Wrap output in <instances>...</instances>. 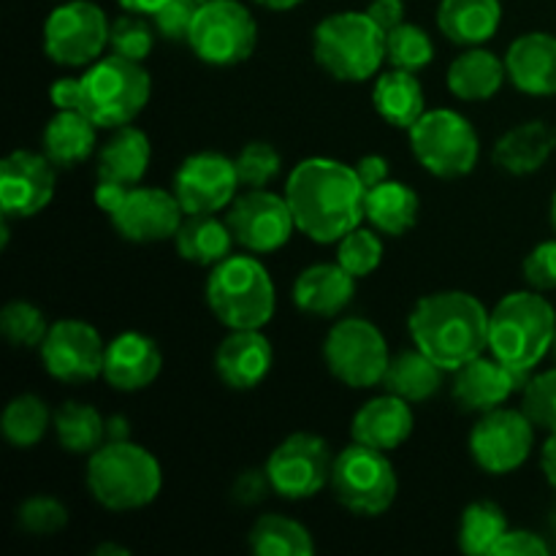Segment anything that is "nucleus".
<instances>
[{"label":"nucleus","instance_id":"nucleus-3","mask_svg":"<svg viewBox=\"0 0 556 556\" xmlns=\"http://www.w3.org/2000/svg\"><path fill=\"white\" fill-rule=\"evenodd\" d=\"M418 351L445 372L489 351V309L467 291H438L418 299L407 320Z\"/></svg>","mask_w":556,"mask_h":556},{"label":"nucleus","instance_id":"nucleus-48","mask_svg":"<svg viewBox=\"0 0 556 556\" xmlns=\"http://www.w3.org/2000/svg\"><path fill=\"white\" fill-rule=\"evenodd\" d=\"M548 543L532 530H508L492 556H546Z\"/></svg>","mask_w":556,"mask_h":556},{"label":"nucleus","instance_id":"nucleus-17","mask_svg":"<svg viewBox=\"0 0 556 556\" xmlns=\"http://www.w3.org/2000/svg\"><path fill=\"white\" fill-rule=\"evenodd\" d=\"M41 364L60 383H90L103 378L106 342L96 326L76 318H63L49 326L41 342Z\"/></svg>","mask_w":556,"mask_h":556},{"label":"nucleus","instance_id":"nucleus-10","mask_svg":"<svg viewBox=\"0 0 556 556\" xmlns=\"http://www.w3.org/2000/svg\"><path fill=\"white\" fill-rule=\"evenodd\" d=\"M410 150L429 174L440 179L467 177L478 166L481 139L465 114L454 109H434L410 130Z\"/></svg>","mask_w":556,"mask_h":556},{"label":"nucleus","instance_id":"nucleus-57","mask_svg":"<svg viewBox=\"0 0 556 556\" xmlns=\"http://www.w3.org/2000/svg\"><path fill=\"white\" fill-rule=\"evenodd\" d=\"M552 223H554V231H556V190H554V199H552Z\"/></svg>","mask_w":556,"mask_h":556},{"label":"nucleus","instance_id":"nucleus-14","mask_svg":"<svg viewBox=\"0 0 556 556\" xmlns=\"http://www.w3.org/2000/svg\"><path fill=\"white\" fill-rule=\"evenodd\" d=\"M535 424L525 410L494 407L481 413L470 432V456L489 476H510L535 448Z\"/></svg>","mask_w":556,"mask_h":556},{"label":"nucleus","instance_id":"nucleus-43","mask_svg":"<svg viewBox=\"0 0 556 556\" xmlns=\"http://www.w3.org/2000/svg\"><path fill=\"white\" fill-rule=\"evenodd\" d=\"M109 47L119 58L136 60V63H144L150 58L152 47H155V27H150V22L141 14H128L112 22V33H109Z\"/></svg>","mask_w":556,"mask_h":556},{"label":"nucleus","instance_id":"nucleus-38","mask_svg":"<svg viewBox=\"0 0 556 556\" xmlns=\"http://www.w3.org/2000/svg\"><path fill=\"white\" fill-rule=\"evenodd\" d=\"M52 416L54 413H49L41 396L20 394L5 405L3 416H0V432L14 448H33L52 427Z\"/></svg>","mask_w":556,"mask_h":556},{"label":"nucleus","instance_id":"nucleus-35","mask_svg":"<svg viewBox=\"0 0 556 556\" xmlns=\"http://www.w3.org/2000/svg\"><path fill=\"white\" fill-rule=\"evenodd\" d=\"M60 448L76 456H90L106 443V418L87 402H63L52 416Z\"/></svg>","mask_w":556,"mask_h":556},{"label":"nucleus","instance_id":"nucleus-45","mask_svg":"<svg viewBox=\"0 0 556 556\" xmlns=\"http://www.w3.org/2000/svg\"><path fill=\"white\" fill-rule=\"evenodd\" d=\"M521 410L538 429L556 432V367L527 380L521 391Z\"/></svg>","mask_w":556,"mask_h":556},{"label":"nucleus","instance_id":"nucleus-51","mask_svg":"<svg viewBox=\"0 0 556 556\" xmlns=\"http://www.w3.org/2000/svg\"><path fill=\"white\" fill-rule=\"evenodd\" d=\"M353 168H356L358 179H362L364 188H367V190L389 179V161H386L383 155H375V152L358 157L356 166H353Z\"/></svg>","mask_w":556,"mask_h":556},{"label":"nucleus","instance_id":"nucleus-58","mask_svg":"<svg viewBox=\"0 0 556 556\" xmlns=\"http://www.w3.org/2000/svg\"><path fill=\"white\" fill-rule=\"evenodd\" d=\"M552 353H554V358H556V334H554V345H552Z\"/></svg>","mask_w":556,"mask_h":556},{"label":"nucleus","instance_id":"nucleus-23","mask_svg":"<svg viewBox=\"0 0 556 556\" xmlns=\"http://www.w3.org/2000/svg\"><path fill=\"white\" fill-rule=\"evenodd\" d=\"M413 427H416V418H413L410 402L386 391V394L375 396L358 407L351 424V434L353 443L391 454L407 443Z\"/></svg>","mask_w":556,"mask_h":556},{"label":"nucleus","instance_id":"nucleus-53","mask_svg":"<svg viewBox=\"0 0 556 556\" xmlns=\"http://www.w3.org/2000/svg\"><path fill=\"white\" fill-rule=\"evenodd\" d=\"M119 9L128 11V14H141V16H152L157 9L168 3V0H117Z\"/></svg>","mask_w":556,"mask_h":556},{"label":"nucleus","instance_id":"nucleus-13","mask_svg":"<svg viewBox=\"0 0 556 556\" xmlns=\"http://www.w3.org/2000/svg\"><path fill=\"white\" fill-rule=\"evenodd\" d=\"M112 22L90 0H65L43 22V52L65 68H87L103 58Z\"/></svg>","mask_w":556,"mask_h":556},{"label":"nucleus","instance_id":"nucleus-37","mask_svg":"<svg viewBox=\"0 0 556 556\" xmlns=\"http://www.w3.org/2000/svg\"><path fill=\"white\" fill-rule=\"evenodd\" d=\"M508 530V519L500 505L476 500L459 519V548L470 556H492Z\"/></svg>","mask_w":556,"mask_h":556},{"label":"nucleus","instance_id":"nucleus-16","mask_svg":"<svg viewBox=\"0 0 556 556\" xmlns=\"http://www.w3.org/2000/svg\"><path fill=\"white\" fill-rule=\"evenodd\" d=\"M226 223L239 248L255 255L286 248L293 231H299L286 193H271L266 188H248L239 193L228 206Z\"/></svg>","mask_w":556,"mask_h":556},{"label":"nucleus","instance_id":"nucleus-2","mask_svg":"<svg viewBox=\"0 0 556 556\" xmlns=\"http://www.w3.org/2000/svg\"><path fill=\"white\" fill-rule=\"evenodd\" d=\"M152 79L144 63L109 54L87 65L81 76H63L52 85L49 98L58 109H79L98 128L130 125L150 101Z\"/></svg>","mask_w":556,"mask_h":556},{"label":"nucleus","instance_id":"nucleus-47","mask_svg":"<svg viewBox=\"0 0 556 556\" xmlns=\"http://www.w3.org/2000/svg\"><path fill=\"white\" fill-rule=\"evenodd\" d=\"M521 271H525V280L530 282L535 291H556V239L535 244V248L527 253Z\"/></svg>","mask_w":556,"mask_h":556},{"label":"nucleus","instance_id":"nucleus-26","mask_svg":"<svg viewBox=\"0 0 556 556\" xmlns=\"http://www.w3.org/2000/svg\"><path fill=\"white\" fill-rule=\"evenodd\" d=\"M556 150V130L543 119H530L516 128L505 130L497 139L492 152L494 166L514 177H530L541 172L548 163V157Z\"/></svg>","mask_w":556,"mask_h":556},{"label":"nucleus","instance_id":"nucleus-25","mask_svg":"<svg viewBox=\"0 0 556 556\" xmlns=\"http://www.w3.org/2000/svg\"><path fill=\"white\" fill-rule=\"evenodd\" d=\"M356 293V277L340 264H313L293 282V304L315 318H337Z\"/></svg>","mask_w":556,"mask_h":556},{"label":"nucleus","instance_id":"nucleus-60","mask_svg":"<svg viewBox=\"0 0 556 556\" xmlns=\"http://www.w3.org/2000/svg\"><path fill=\"white\" fill-rule=\"evenodd\" d=\"M554 532H556V519H554Z\"/></svg>","mask_w":556,"mask_h":556},{"label":"nucleus","instance_id":"nucleus-9","mask_svg":"<svg viewBox=\"0 0 556 556\" xmlns=\"http://www.w3.org/2000/svg\"><path fill=\"white\" fill-rule=\"evenodd\" d=\"M331 492L337 503L356 516H380L394 505L400 478L389 454L353 443L334 456Z\"/></svg>","mask_w":556,"mask_h":556},{"label":"nucleus","instance_id":"nucleus-19","mask_svg":"<svg viewBox=\"0 0 556 556\" xmlns=\"http://www.w3.org/2000/svg\"><path fill=\"white\" fill-rule=\"evenodd\" d=\"M47 155L14 150L0 163V210L3 217H33L47 210L54 199L58 174Z\"/></svg>","mask_w":556,"mask_h":556},{"label":"nucleus","instance_id":"nucleus-42","mask_svg":"<svg viewBox=\"0 0 556 556\" xmlns=\"http://www.w3.org/2000/svg\"><path fill=\"white\" fill-rule=\"evenodd\" d=\"M16 525L33 538L58 535L68 525V508L52 494H33L16 508Z\"/></svg>","mask_w":556,"mask_h":556},{"label":"nucleus","instance_id":"nucleus-34","mask_svg":"<svg viewBox=\"0 0 556 556\" xmlns=\"http://www.w3.org/2000/svg\"><path fill=\"white\" fill-rule=\"evenodd\" d=\"M443 375L445 369L438 362H432L427 353L413 348V351H402L391 358L380 386L413 405V402L432 400L440 391V386H443Z\"/></svg>","mask_w":556,"mask_h":556},{"label":"nucleus","instance_id":"nucleus-8","mask_svg":"<svg viewBox=\"0 0 556 556\" xmlns=\"http://www.w3.org/2000/svg\"><path fill=\"white\" fill-rule=\"evenodd\" d=\"M96 204L112 220L114 231L136 244L174 239L185 217L174 190L150 188V185L125 188V185L98 182Z\"/></svg>","mask_w":556,"mask_h":556},{"label":"nucleus","instance_id":"nucleus-6","mask_svg":"<svg viewBox=\"0 0 556 556\" xmlns=\"http://www.w3.org/2000/svg\"><path fill=\"white\" fill-rule=\"evenodd\" d=\"M206 304L226 329H264L275 315L277 291L255 253H231L206 277Z\"/></svg>","mask_w":556,"mask_h":556},{"label":"nucleus","instance_id":"nucleus-5","mask_svg":"<svg viewBox=\"0 0 556 556\" xmlns=\"http://www.w3.org/2000/svg\"><path fill=\"white\" fill-rule=\"evenodd\" d=\"M87 489L114 514L147 508L163 489L161 462L130 440H106L87 462Z\"/></svg>","mask_w":556,"mask_h":556},{"label":"nucleus","instance_id":"nucleus-54","mask_svg":"<svg viewBox=\"0 0 556 556\" xmlns=\"http://www.w3.org/2000/svg\"><path fill=\"white\" fill-rule=\"evenodd\" d=\"M128 421L123 416L106 418V440H128Z\"/></svg>","mask_w":556,"mask_h":556},{"label":"nucleus","instance_id":"nucleus-28","mask_svg":"<svg viewBox=\"0 0 556 556\" xmlns=\"http://www.w3.org/2000/svg\"><path fill=\"white\" fill-rule=\"evenodd\" d=\"M505 79H508L505 60H500L497 54L483 47H467L448 65V74H445V85H448L451 96L467 103L494 98L500 92V87L505 85Z\"/></svg>","mask_w":556,"mask_h":556},{"label":"nucleus","instance_id":"nucleus-12","mask_svg":"<svg viewBox=\"0 0 556 556\" xmlns=\"http://www.w3.org/2000/svg\"><path fill=\"white\" fill-rule=\"evenodd\" d=\"M329 372L348 389H372L386 378L391 364L383 331L364 318H340L324 342Z\"/></svg>","mask_w":556,"mask_h":556},{"label":"nucleus","instance_id":"nucleus-22","mask_svg":"<svg viewBox=\"0 0 556 556\" xmlns=\"http://www.w3.org/2000/svg\"><path fill=\"white\" fill-rule=\"evenodd\" d=\"M163 369V353L150 334L141 331H123L106 345L103 362V380L112 389L134 394L144 391L157 380Z\"/></svg>","mask_w":556,"mask_h":556},{"label":"nucleus","instance_id":"nucleus-55","mask_svg":"<svg viewBox=\"0 0 556 556\" xmlns=\"http://www.w3.org/2000/svg\"><path fill=\"white\" fill-rule=\"evenodd\" d=\"M258 5H264V9L269 11H291L296 9L299 3H304V0H255Z\"/></svg>","mask_w":556,"mask_h":556},{"label":"nucleus","instance_id":"nucleus-59","mask_svg":"<svg viewBox=\"0 0 556 556\" xmlns=\"http://www.w3.org/2000/svg\"><path fill=\"white\" fill-rule=\"evenodd\" d=\"M195 3H206V0H195Z\"/></svg>","mask_w":556,"mask_h":556},{"label":"nucleus","instance_id":"nucleus-15","mask_svg":"<svg viewBox=\"0 0 556 556\" xmlns=\"http://www.w3.org/2000/svg\"><path fill=\"white\" fill-rule=\"evenodd\" d=\"M329 443L313 432H293L266 459V476L282 500H309L331 481Z\"/></svg>","mask_w":556,"mask_h":556},{"label":"nucleus","instance_id":"nucleus-18","mask_svg":"<svg viewBox=\"0 0 556 556\" xmlns=\"http://www.w3.org/2000/svg\"><path fill=\"white\" fill-rule=\"evenodd\" d=\"M239 174L233 157L223 152H193L174 174V195L185 215H217L239 195Z\"/></svg>","mask_w":556,"mask_h":556},{"label":"nucleus","instance_id":"nucleus-40","mask_svg":"<svg viewBox=\"0 0 556 556\" xmlns=\"http://www.w3.org/2000/svg\"><path fill=\"white\" fill-rule=\"evenodd\" d=\"M383 261V239L372 226H358L337 242V264L345 266L356 280L369 277Z\"/></svg>","mask_w":556,"mask_h":556},{"label":"nucleus","instance_id":"nucleus-41","mask_svg":"<svg viewBox=\"0 0 556 556\" xmlns=\"http://www.w3.org/2000/svg\"><path fill=\"white\" fill-rule=\"evenodd\" d=\"M0 331H3L5 342L14 348H41L49 324L36 304L14 299L0 309Z\"/></svg>","mask_w":556,"mask_h":556},{"label":"nucleus","instance_id":"nucleus-56","mask_svg":"<svg viewBox=\"0 0 556 556\" xmlns=\"http://www.w3.org/2000/svg\"><path fill=\"white\" fill-rule=\"evenodd\" d=\"M96 554H98V556H109V554H114V556H130L128 548L114 546V543H103V546H98Z\"/></svg>","mask_w":556,"mask_h":556},{"label":"nucleus","instance_id":"nucleus-46","mask_svg":"<svg viewBox=\"0 0 556 556\" xmlns=\"http://www.w3.org/2000/svg\"><path fill=\"white\" fill-rule=\"evenodd\" d=\"M199 3L195 0H168L163 9L152 14V27L166 41H188L190 25L195 20Z\"/></svg>","mask_w":556,"mask_h":556},{"label":"nucleus","instance_id":"nucleus-32","mask_svg":"<svg viewBox=\"0 0 556 556\" xmlns=\"http://www.w3.org/2000/svg\"><path fill=\"white\" fill-rule=\"evenodd\" d=\"M174 244H177V253L190 264L215 266L231 255L237 239L228 223L217 215H185Z\"/></svg>","mask_w":556,"mask_h":556},{"label":"nucleus","instance_id":"nucleus-31","mask_svg":"<svg viewBox=\"0 0 556 556\" xmlns=\"http://www.w3.org/2000/svg\"><path fill=\"white\" fill-rule=\"evenodd\" d=\"M372 106L389 125L410 130L427 112V98H424V87L416 74L391 68L375 81Z\"/></svg>","mask_w":556,"mask_h":556},{"label":"nucleus","instance_id":"nucleus-36","mask_svg":"<svg viewBox=\"0 0 556 556\" xmlns=\"http://www.w3.org/2000/svg\"><path fill=\"white\" fill-rule=\"evenodd\" d=\"M250 548L258 556H313L315 541L302 521L282 514H264L250 527Z\"/></svg>","mask_w":556,"mask_h":556},{"label":"nucleus","instance_id":"nucleus-24","mask_svg":"<svg viewBox=\"0 0 556 556\" xmlns=\"http://www.w3.org/2000/svg\"><path fill=\"white\" fill-rule=\"evenodd\" d=\"M508 81L527 96H556V36L525 33L505 52Z\"/></svg>","mask_w":556,"mask_h":556},{"label":"nucleus","instance_id":"nucleus-7","mask_svg":"<svg viewBox=\"0 0 556 556\" xmlns=\"http://www.w3.org/2000/svg\"><path fill=\"white\" fill-rule=\"evenodd\" d=\"M315 63L337 81H367L386 63V33L367 11H340L313 33Z\"/></svg>","mask_w":556,"mask_h":556},{"label":"nucleus","instance_id":"nucleus-29","mask_svg":"<svg viewBox=\"0 0 556 556\" xmlns=\"http://www.w3.org/2000/svg\"><path fill=\"white\" fill-rule=\"evenodd\" d=\"M152 161V144L147 134L134 125L114 130L112 139L98 150V182L139 185Z\"/></svg>","mask_w":556,"mask_h":556},{"label":"nucleus","instance_id":"nucleus-44","mask_svg":"<svg viewBox=\"0 0 556 556\" xmlns=\"http://www.w3.org/2000/svg\"><path fill=\"white\" fill-rule=\"evenodd\" d=\"M233 163H237L239 182L244 188H266L280 174L282 155L269 141H250V144L239 150Z\"/></svg>","mask_w":556,"mask_h":556},{"label":"nucleus","instance_id":"nucleus-1","mask_svg":"<svg viewBox=\"0 0 556 556\" xmlns=\"http://www.w3.org/2000/svg\"><path fill=\"white\" fill-rule=\"evenodd\" d=\"M296 228L318 244L340 242L367 220V188L356 168L331 157H307L286 179Z\"/></svg>","mask_w":556,"mask_h":556},{"label":"nucleus","instance_id":"nucleus-30","mask_svg":"<svg viewBox=\"0 0 556 556\" xmlns=\"http://www.w3.org/2000/svg\"><path fill=\"white\" fill-rule=\"evenodd\" d=\"M98 141V125L79 109H58L41 136L43 155L58 168H74L92 155Z\"/></svg>","mask_w":556,"mask_h":556},{"label":"nucleus","instance_id":"nucleus-39","mask_svg":"<svg viewBox=\"0 0 556 556\" xmlns=\"http://www.w3.org/2000/svg\"><path fill=\"white\" fill-rule=\"evenodd\" d=\"M386 60L391 63V68L418 74L434 60L432 36L424 27L402 22L400 27L386 33Z\"/></svg>","mask_w":556,"mask_h":556},{"label":"nucleus","instance_id":"nucleus-11","mask_svg":"<svg viewBox=\"0 0 556 556\" xmlns=\"http://www.w3.org/2000/svg\"><path fill=\"white\" fill-rule=\"evenodd\" d=\"M185 43L193 49L201 63L231 68L255 52L258 25L248 5L239 0H206V3H199Z\"/></svg>","mask_w":556,"mask_h":556},{"label":"nucleus","instance_id":"nucleus-21","mask_svg":"<svg viewBox=\"0 0 556 556\" xmlns=\"http://www.w3.org/2000/svg\"><path fill=\"white\" fill-rule=\"evenodd\" d=\"M275 362V348L261 329H231L217 345L215 372L228 389L250 391L261 386Z\"/></svg>","mask_w":556,"mask_h":556},{"label":"nucleus","instance_id":"nucleus-33","mask_svg":"<svg viewBox=\"0 0 556 556\" xmlns=\"http://www.w3.org/2000/svg\"><path fill=\"white\" fill-rule=\"evenodd\" d=\"M421 199L410 185L400 179H386L367 190V223L389 237H402L418 220Z\"/></svg>","mask_w":556,"mask_h":556},{"label":"nucleus","instance_id":"nucleus-27","mask_svg":"<svg viewBox=\"0 0 556 556\" xmlns=\"http://www.w3.org/2000/svg\"><path fill=\"white\" fill-rule=\"evenodd\" d=\"M503 25L500 0H440L438 27L451 43L483 47Z\"/></svg>","mask_w":556,"mask_h":556},{"label":"nucleus","instance_id":"nucleus-50","mask_svg":"<svg viewBox=\"0 0 556 556\" xmlns=\"http://www.w3.org/2000/svg\"><path fill=\"white\" fill-rule=\"evenodd\" d=\"M367 14L383 33H391L405 22V0H372L367 5Z\"/></svg>","mask_w":556,"mask_h":556},{"label":"nucleus","instance_id":"nucleus-4","mask_svg":"<svg viewBox=\"0 0 556 556\" xmlns=\"http://www.w3.org/2000/svg\"><path fill=\"white\" fill-rule=\"evenodd\" d=\"M556 309L541 291H514L489 313V353L508 367L532 372L552 353Z\"/></svg>","mask_w":556,"mask_h":556},{"label":"nucleus","instance_id":"nucleus-52","mask_svg":"<svg viewBox=\"0 0 556 556\" xmlns=\"http://www.w3.org/2000/svg\"><path fill=\"white\" fill-rule=\"evenodd\" d=\"M541 467H543V476H546V481L556 489V432L548 434L546 445H543Z\"/></svg>","mask_w":556,"mask_h":556},{"label":"nucleus","instance_id":"nucleus-49","mask_svg":"<svg viewBox=\"0 0 556 556\" xmlns=\"http://www.w3.org/2000/svg\"><path fill=\"white\" fill-rule=\"evenodd\" d=\"M269 492H275V489H271V481L269 476H266L264 467V470H244L242 476L233 481L231 497L237 500L239 505H258L261 500H266Z\"/></svg>","mask_w":556,"mask_h":556},{"label":"nucleus","instance_id":"nucleus-20","mask_svg":"<svg viewBox=\"0 0 556 556\" xmlns=\"http://www.w3.org/2000/svg\"><path fill=\"white\" fill-rule=\"evenodd\" d=\"M454 378V400L467 413H489L503 407L516 391H525L530 372L508 367L494 356H476L472 362L462 364Z\"/></svg>","mask_w":556,"mask_h":556}]
</instances>
